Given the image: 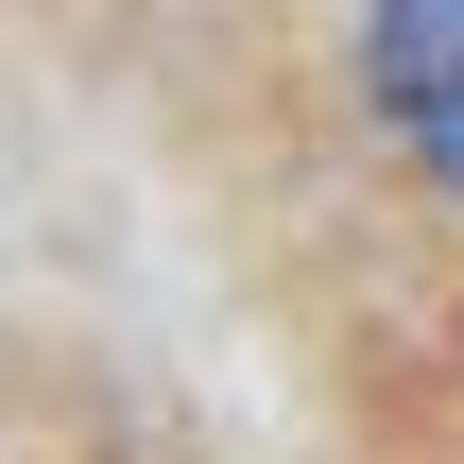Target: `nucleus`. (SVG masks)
<instances>
[{"label":"nucleus","instance_id":"1","mask_svg":"<svg viewBox=\"0 0 464 464\" xmlns=\"http://www.w3.org/2000/svg\"><path fill=\"white\" fill-rule=\"evenodd\" d=\"M362 69H379V121H396V155L464 189V0H379Z\"/></svg>","mask_w":464,"mask_h":464}]
</instances>
